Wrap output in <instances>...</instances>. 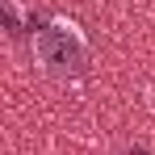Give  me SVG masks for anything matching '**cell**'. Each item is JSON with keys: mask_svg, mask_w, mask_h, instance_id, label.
Segmentation results:
<instances>
[{"mask_svg": "<svg viewBox=\"0 0 155 155\" xmlns=\"http://www.w3.org/2000/svg\"><path fill=\"white\" fill-rule=\"evenodd\" d=\"M29 51H34L38 71H46L51 80H76L88 71V38L76 21L54 17L46 25H38L29 38Z\"/></svg>", "mask_w": 155, "mask_h": 155, "instance_id": "cell-1", "label": "cell"}, {"mask_svg": "<svg viewBox=\"0 0 155 155\" xmlns=\"http://www.w3.org/2000/svg\"><path fill=\"white\" fill-rule=\"evenodd\" d=\"M4 29H8L13 38L25 34V29H21V4H17V0H4Z\"/></svg>", "mask_w": 155, "mask_h": 155, "instance_id": "cell-2", "label": "cell"}, {"mask_svg": "<svg viewBox=\"0 0 155 155\" xmlns=\"http://www.w3.org/2000/svg\"><path fill=\"white\" fill-rule=\"evenodd\" d=\"M122 155H151V151H147L143 143H134V147H126V151H122Z\"/></svg>", "mask_w": 155, "mask_h": 155, "instance_id": "cell-3", "label": "cell"}]
</instances>
